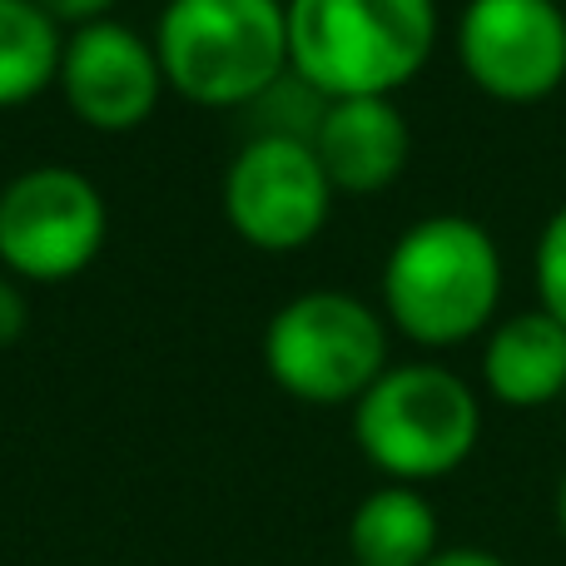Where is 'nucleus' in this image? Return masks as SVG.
<instances>
[{
  "instance_id": "nucleus-1",
  "label": "nucleus",
  "mask_w": 566,
  "mask_h": 566,
  "mask_svg": "<svg viewBox=\"0 0 566 566\" xmlns=\"http://www.w3.org/2000/svg\"><path fill=\"white\" fill-rule=\"evenodd\" d=\"M289 70L323 99L402 90L438 45V0H289Z\"/></svg>"
},
{
  "instance_id": "nucleus-2",
  "label": "nucleus",
  "mask_w": 566,
  "mask_h": 566,
  "mask_svg": "<svg viewBox=\"0 0 566 566\" xmlns=\"http://www.w3.org/2000/svg\"><path fill=\"white\" fill-rule=\"evenodd\" d=\"M502 298L497 239L468 214H432L398 234L382 264V308L422 348L478 338Z\"/></svg>"
},
{
  "instance_id": "nucleus-3",
  "label": "nucleus",
  "mask_w": 566,
  "mask_h": 566,
  "mask_svg": "<svg viewBox=\"0 0 566 566\" xmlns=\"http://www.w3.org/2000/svg\"><path fill=\"white\" fill-rule=\"evenodd\" d=\"M155 55L179 95L254 105L289 75V10L283 0H169Z\"/></svg>"
},
{
  "instance_id": "nucleus-4",
  "label": "nucleus",
  "mask_w": 566,
  "mask_h": 566,
  "mask_svg": "<svg viewBox=\"0 0 566 566\" xmlns=\"http://www.w3.org/2000/svg\"><path fill=\"white\" fill-rule=\"evenodd\" d=\"M353 438L388 482L448 478L482 438V402L452 368L402 363L353 402Z\"/></svg>"
},
{
  "instance_id": "nucleus-5",
  "label": "nucleus",
  "mask_w": 566,
  "mask_h": 566,
  "mask_svg": "<svg viewBox=\"0 0 566 566\" xmlns=\"http://www.w3.org/2000/svg\"><path fill=\"white\" fill-rule=\"evenodd\" d=\"M264 363L279 388L303 402H358L388 373V328L353 293L313 289L269 318Z\"/></svg>"
},
{
  "instance_id": "nucleus-6",
  "label": "nucleus",
  "mask_w": 566,
  "mask_h": 566,
  "mask_svg": "<svg viewBox=\"0 0 566 566\" xmlns=\"http://www.w3.org/2000/svg\"><path fill=\"white\" fill-rule=\"evenodd\" d=\"M105 199L80 169L40 165L0 189V259L25 279H75L105 244Z\"/></svg>"
},
{
  "instance_id": "nucleus-7",
  "label": "nucleus",
  "mask_w": 566,
  "mask_h": 566,
  "mask_svg": "<svg viewBox=\"0 0 566 566\" xmlns=\"http://www.w3.org/2000/svg\"><path fill=\"white\" fill-rule=\"evenodd\" d=\"M458 60L482 95L537 105L566 80V10L557 0H468Z\"/></svg>"
},
{
  "instance_id": "nucleus-8",
  "label": "nucleus",
  "mask_w": 566,
  "mask_h": 566,
  "mask_svg": "<svg viewBox=\"0 0 566 566\" xmlns=\"http://www.w3.org/2000/svg\"><path fill=\"white\" fill-rule=\"evenodd\" d=\"M333 209V185L313 145L254 135L224 175V214L234 234L259 249H303Z\"/></svg>"
},
{
  "instance_id": "nucleus-9",
  "label": "nucleus",
  "mask_w": 566,
  "mask_h": 566,
  "mask_svg": "<svg viewBox=\"0 0 566 566\" xmlns=\"http://www.w3.org/2000/svg\"><path fill=\"white\" fill-rule=\"evenodd\" d=\"M60 85L80 119L99 129H135L155 115L165 70L139 30L119 20H90L60 50Z\"/></svg>"
},
{
  "instance_id": "nucleus-10",
  "label": "nucleus",
  "mask_w": 566,
  "mask_h": 566,
  "mask_svg": "<svg viewBox=\"0 0 566 566\" xmlns=\"http://www.w3.org/2000/svg\"><path fill=\"white\" fill-rule=\"evenodd\" d=\"M323 175L343 195H378L402 175L412 155V129L402 109L382 95L363 99H328L313 135Z\"/></svg>"
},
{
  "instance_id": "nucleus-11",
  "label": "nucleus",
  "mask_w": 566,
  "mask_h": 566,
  "mask_svg": "<svg viewBox=\"0 0 566 566\" xmlns=\"http://www.w3.org/2000/svg\"><path fill=\"white\" fill-rule=\"evenodd\" d=\"M482 382L507 408H547L566 398V328L547 308L502 318L482 348Z\"/></svg>"
},
{
  "instance_id": "nucleus-12",
  "label": "nucleus",
  "mask_w": 566,
  "mask_h": 566,
  "mask_svg": "<svg viewBox=\"0 0 566 566\" xmlns=\"http://www.w3.org/2000/svg\"><path fill=\"white\" fill-rule=\"evenodd\" d=\"M348 552L353 566H428L442 552L438 512L418 488L388 482L353 507Z\"/></svg>"
},
{
  "instance_id": "nucleus-13",
  "label": "nucleus",
  "mask_w": 566,
  "mask_h": 566,
  "mask_svg": "<svg viewBox=\"0 0 566 566\" xmlns=\"http://www.w3.org/2000/svg\"><path fill=\"white\" fill-rule=\"evenodd\" d=\"M60 50L65 40L35 0H0V105H20L60 80Z\"/></svg>"
},
{
  "instance_id": "nucleus-14",
  "label": "nucleus",
  "mask_w": 566,
  "mask_h": 566,
  "mask_svg": "<svg viewBox=\"0 0 566 566\" xmlns=\"http://www.w3.org/2000/svg\"><path fill=\"white\" fill-rule=\"evenodd\" d=\"M532 274H537V308H547L566 328V205L542 224Z\"/></svg>"
},
{
  "instance_id": "nucleus-15",
  "label": "nucleus",
  "mask_w": 566,
  "mask_h": 566,
  "mask_svg": "<svg viewBox=\"0 0 566 566\" xmlns=\"http://www.w3.org/2000/svg\"><path fill=\"white\" fill-rule=\"evenodd\" d=\"M20 333H25V298L10 279H0V348H10Z\"/></svg>"
},
{
  "instance_id": "nucleus-16",
  "label": "nucleus",
  "mask_w": 566,
  "mask_h": 566,
  "mask_svg": "<svg viewBox=\"0 0 566 566\" xmlns=\"http://www.w3.org/2000/svg\"><path fill=\"white\" fill-rule=\"evenodd\" d=\"M40 10H45L50 20H75V25H90V20H105V10L115 6V0H35Z\"/></svg>"
},
{
  "instance_id": "nucleus-17",
  "label": "nucleus",
  "mask_w": 566,
  "mask_h": 566,
  "mask_svg": "<svg viewBox=\"0 0 566 566\" xmlns=\"http://www.w3.org/2000/svg\"><path fill=\"white\" fill-rule=\"evenodd\" d=\"M428 566H507V562L492 557V552H482V547H442Z\"/></svg>"
},
{
  "instance_id": "nucleus-18",
  "label": "nucleus",
  "mask_w": 566,
  "mask_h": 566,
  "mask_svg": "<svg viewBox=\"0 0 566 566\" xmlns=\"http://www.w3.org/2000/svg\"><path fill=\"white\" fill-rule=\"evenodd\" d=\"M557 527H562V537H566V472H562V482H557Z\"/></svg>"
}]
</instances>
